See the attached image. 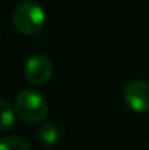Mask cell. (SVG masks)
<instances>
[{
  "label": "cell",
  "instance_id": "8992f818",
  "mask_svg": "<svg viewBox=\"0 0 149 150\" xmlns=\"http://www.w3.org/2000/svg\"><path fill=\"white\" fill-rule=\"evenodd\" d=\"M0 108H1V120H0V131L6 133L9 131L13 124H15V111L9 105V102L4 99L0 100Z\"/></svg>",
  "mask_w": 149,
  "mask_h": 150
},
{
  "label": "cell",
  "instance_id": "6da1fadb",
  "mask_svg": "<svg viewBox=\"0 0 149 150\" xmlns=\"http://www.w3.org/2000/svg\"><path fill=\"white\" fill-rule=\"evenodd\" d=\"M12 22L21 34L34 35L43 29L46 23V12L37 1L22 0L13 7Z\"/></svg>",
  "mask_w": 149,
  "mask_h": 150
},
{
  "label": "cell",
  "instance_id": "5b68a950",
  "mask_svg": "<svg viewBox=\"0 0 149 150\" xmlns=\"http://www.w3.org/2000/svg\"><path fill=\"white\" fill-rule=\"evenodd\" d=\"M38 140L43 146H54L58 140H60V131L58 127L53 122V121H46L41 124V127L38 128Z\"/></svg>",
  "mask_w": 149,
  "mask_h": 150
},
{
  "label": "cell",
  "instance_id": "52a82bcc",
  "mask_svg": "<svg viewBox=\"0 0 149 150\" xmlns=\"http://www.w3.org/2000/svg\"><path fill=\"white\" fill-rule=\"evenodd\" d=\"M0 150H31V144L19 136H7L0 140Z\"/></svg>",
  "mask_w": 149,
  "mask_h": 150
},
{
  "label": "cell",
  "instance_id": "7a4b0ae2",
  "mask_svg": "<svg viewBox=\"0 0 149 150\" xmlns=\"http://www.w3.org/2000/svg\"><path fill=\"white\" fill-rule=\"evenodd\" d=\"M15 111L21 120L29 124L43 121L48 112V103L46 98L35 89H22L15 98Z\"/></svg>",
  "mask_w": 149,
  "mask_h": 150
},
{
  "label": "cell",
  "instance_id": "3957f363",
  "mask_svg": "<svg viewBox=\"0 0 149 150\" xmlns=\"http://www.w3.org/2000/svg\"><path fill=\"white\" fill-rule=\"evenodd\" d=\"M54 71V66L51 58L44 54H35L31 55L24 67V76L25 79L32 85H44L47 83Z\"/></svg>",
  "mask_w": 149,
  "mask_h": 150
},
{
  "label": "cell",
  "instance_id": "277c9868",
  "mask_svg": "<svg viewBox=\"0 0 149 150\" xmlns=\"http://www.w3.org/2000/svg\"><path fill=\"white\" fill-rule=\"evenodd\" d=\"M126 105L135 112H146L149 111V83L145 80L136 79L126 85L124 92Z\"/></svg>",
  "mask_w": 149,
  "mask_h": 150
}]
</instances>
